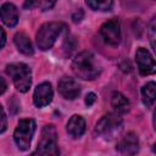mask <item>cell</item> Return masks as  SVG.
<instances>
[{
    "instance_id": "cell-1",
    "label": "cell",
    "mask_w": 156,
    "mask_h": 156,
    "mask_svg": "<svg viewBox=\"0 0 156 156\" xmlns=\"http://www.w3.org/2000/svg\"><path fill=\"white\" fill-rule=\"evenodd\" d=\"M71 67L73 73L84 80H93L101 73V66L90 51H82L77 54Z\"/></svg>"
},
{
    "instance_id": "cell-2",
    "label": "cell",
    "mask_w": 156,
    "mask_h": 156,
    "mask_svg": "<svg viewBox=\"0 0 156 156\" xmlns=\"http://www.w3.org/2000/svg\"><path fill=\"white\" fill-rule=\"evenodd\" d=\"M66 28L62 22H46L44 23L37 32L35 39L37 45L40 50L46 51L52 48L56 39L61 34V32Z\"/></svg>"
},
{
    "instance_id": "cell-3",
    "label": "cell",
    "mask_w": 156,
    "mask_h": 156,
    "mask_svg": "<svg viewBox=\"0 0 156 156\" xmlns=\"http://www.w3.org/2000/svg\"><path fill=\"white\" fill-rule=\"evenodd\" d=\"M6 73L11 77L16 89L21 93H26L29 90L32 84V71L28 65L23 62L10 63L6 66Z\"/></svg>"
},
{
    "instance_id": "cell-4",
    "label": "cell",
    "mask_w": 156,
    "mask_h": 156,
    "mask_svg": "<svg viewBox=\"0 0 156 156\" xmlns=\"http://www.w3.org/2000/svg\"><path fill=\"white\" fill-rule=\"evenodd\" d=\"M121 130H122V118L117 112L107 113L102 116L95 126V133L99 136L108 140L116 138L121 133Z\"/></svg>"
},
{
    "instance_id": "cell-5",
    "label": "cell",
    "mask_w": 156,
    "mask_h": 156,
    "mask_svg": "<svg viewBox=\"0 0 156 156\" xmlns=\"http://www.w3.org/2000/svg\"><path fill=\"white\" fill-rule=\"evenodd\" d=\"M35 129H37V124L35 121L32 118H24L18 122L13 132V140L20 150L26 151L30 147V143L35 133Z\"/></svg>"
},
{
    "instance_id": "cell-6",
    "label": "cell",
    "mask_w": 156,
    "mask_h": 156,
    "mask_svg": "<svg viewBox=\"0 0 156 156\" xmlns=\"http://www.w3.org/2000/svg\"><path fill=\"white\" fill-rule=\"evenodd\" d=\"M33 154L34 155H58L60 154L57 147V134L52 124H48L43 128L40 140L38 143V147Z\"/></svg>"
},
{
    "instance_id": "cell-7",
    "label": "cell",
    "mask_w": 156,
    "mask_h": 156,
    "mask_svg": "<svg viewBox=\"0 0 156 156\" xmlns=\"http://www.w3.org/2000/svg\"><path fill=\"white\" fill-rule=\"evenodd\" d=\"M104 41L111 46H117L121 41V24L117 18H111L100 28Z\"/></svg>"
},
{
    "instance_id": "cell-8",
    "label": "cell",
    "mask_w": 156,
    "mask_h": 156,
    "mask_svg": "<svg viewBox=\"0 0 156 156\" xmlns=\"http://www.w3.org/2000/svg\"><path fill=\"white\" fill-rule=\"evenodd\" d=\"M135 61L141 76H151L156 73V61L146 49L139 48L136 50Z\"/></svg>"
},
{
    "instance_id": "cell-9",
    "label": "cell",
    "mask_w": 156,
    "mask_h": 156,
    "mask_svg": "<svg viewBox=\"0 0 156 156\" xmlns=\"http://www.w3.org/2000/svg\"><path fill=\"white\" fill-rule=\"evenodd\" d=\"M58 93L67 100H74L80 94L79 83L71 77H62L58 80Z\"/></svg>"
},
{
    "instance_id": "cell-10",
    "label": "cell",
    "mask_w": 156,
    "mask_h": 156,
    "mask_svg": "<svg viewBox=\"0 0 156 156\" xmlns=\"http://www.w3.org/2000/svg\"><path fill=\"white\" fill-rule=\"evenodd\" d=\"M54 98V91L51 88V84L48 82H44L41 84H39L33 94V102L37 107H44L48 106Z\"/></svg>"
},
{
    "instance_id": "cell-11",
    "label": "cell",
    "mask_w": 156,
    "mask_h": 156,
    "mask_svg": "<svg viewBox=\"0 0 156 156\" xmlns=\"http://www.w3.org/2000/svg\"><path fill=\"white\" fill-rule=\"evenodd\" d=\"M118 152L123 155H134L139 151V138L135 133H127L117 145Z\"/></svg>"
},
{
    "instance_id": "cell-12",
    "label": "cell",
    "mask_w": 156,
    "mask_h": 156,
    "mask_svg": "<svg viewBox=\"0 0 156 156\" xmlns=\"http://www.w3.org/2000/svg\"><path fill=\"white\" fill-rule=\"evenodd\" d=\"M0 12H1V20H2L4 24H6L10 28H12L17 24L20 16H18V10L13 4H11V2L2 4Z\"/></svg>"
},
{
    "instance_id": "cell-13",
    "label": "cell",
    "mask_w": 156,
    "mask_h": 156,
    "mask_svg": "<svg viewBox=\"0 0 156 156\" xmlns=\"http://www.w3.org/2000/svg\"><path fill=\"white\" fill-rule=\"evenodd\" d=\"M66 130L72 138H76V139L80 138L85 132V121H84V118L79 115H73L67 122Z\"/></svg>"
},
{
    "instance_id": "cell-14",
    "label": "cell",
    "mask_w": 156,
    "mask_h": 156,
    "mask_svg": "<svg viewBox=\"0 0 156 156\" xmlns=\"http://www.w3.org/2000/svg\"><path fill=\"white\" fill-rule=\"evenodd\" d=\"M13 41H15V45L18 49L20 52H22L23 55H27V56L33 55V52H34L33 44H32L30 39L24 33H22V32L16 33L15 38H13Z\"/></svg>"
},
{
    "instance_id": "cell-15",
    "label": "cell",
    "mask_w": 156,
    "mask_h": 156,
    "mask_svg": "<svg viewBox=\"0 0 156 156\" xmlns=\"http://www.w3.org/2000/svg\"><path fill=\"white\" fill-rule=\"evenodd\" d=\"M111 105L115 110V112H117L118 115H124L129 111L130 104L129 100L119 91H115L111 96Z\"/></svg>"
},
{
    "instance_id": "cell-16",
    "label": "cell",
    "mask_w": 156,
    "mask_h": 156,
    "mask_svg": "<svg viewBox=\"0 0 156 156\" xmlns=\"http://www.w3.org/2000/svg\"><path fill=\"white\" fill-rule=\"evenodd\" d=\"M141 99L146 107L152 106L156 100V82H149L141 88Z\"/></svg>"
},
{
    "instance_id": "cell-17",
    "label": "cell",
    "mask_w": 156,
    "mask_h": 156,
    "mask_svg": "<svg viewBox=\"0 0 156 156\" xmlns=\"http://www.w3.org/2000/svg\"><path fill=\"white\" fill-rule=\"evenodd\" d=\"M85 2L94 11H110L113 5V0H85Z\"/></svg>"
},
{
    "instance_id": "cell-18",
    "label": "cell",
    "mask_w": 156,
    "mask_h": 156,
    "mask_svg": "<svg viewBox=\"0 0 156 156\" xmlns=\"http://www.w3.org/2000/svg\"><path fill=\"white\" fill-rule=\"evenodd\" d=\"M149 38H150V44L151 48L156 55V24H152L150 30H149Z\"/></svg>"
},
{
    "instance_id": "cell-19",
    "label": "cell",
    "mask_w": 156,
    "mask_h": 156,
    "mask_svg": "<svg viewBox=\"0 0 156 156\" xmlns=\"http://www.w3.org/2000/svg\"><path fill=\"white\" fill-rule=\"evenodd\" d=\"M56 1L57 0H38V6L40 7V10L46 11V10H50L56 4Z\"/></svg>"
},
{
    "instance_id": "cell-20",
    "label": "cell",
    "mask_w": 156,
    "mask_h": 156,
    "mask_svg": "<svg viewBox=\"0 0 156 156\" xmlns=\"http://www.w3.org/2000/svg\"><path fill=\"white\" fill-rule=\"evenodd\" d=\"M95 101H96V95H95L94 93L87 94V96H85V105H87V106H91Z\"/></svg>"
},
{
    "instance_id": "cell-21",
    "label": "cell",
    "mask_w": 156,
    "mask_h": 156,
    "mask_svg": "<svg viewBox=\"0 0 156 156\" xmlns=\"http://www.w3.org/2000/svg\"><path fill=\"white\" fill-rule=\"evenodd\" d=\"M1 110H2V124H1V133H4L6 130V127H7V118H6V113H5V110L4 107L1 106Z\"/></svg>"
},
{
    "instance_id": "cell-22",
    "label": "cell",
    "mask_w": 156,
    "mask_h": 156,
    "mask_svg": "<svg viewBox=\"0 0 156 156\" xmlns=\"http://www.w3.org/2000/svg\"><path fill=\"white\" fill-rule=\"evenodd\" d=\"M82 17H83V11L79 9V10H78V12H76V13L73 15V17H72V18H73V21H74V22H79Z\"/></svg>"
},
{
    "instance_id": "cell-23",
    "label": "cell",
    "mask_w": 156,
    "mask_h": 156,
    "mask_svg": "<svg viewBox=\"0 0 156 156\" xmlns=\"http://www.w3.org/2000/svg\"><path fill=\"white\" fill-rule=\"evenodd\" d=\"M35 4H38V0H26L24 1V7L26 9H32Z\"/></svg>"
},
{
    "instance_id": "cell-24",
    "label": "cell",
    "mask_w": 156,
    "mask_h": 156,
    "mask_svg": "<svg viewBox=\"0 0 156 156\" xmlns=\"http://www.w3.org/2000/svg\"><path fill=\"white\" fill-rule=\"evenodd\" d=\"M1 35H2V38H1V48H4L5 43H6V34H5V30L2 28H1Z\"/></svg>"
},
{
    "instance_id": "cell-25",
    "label": "cell",
    "mask_w": 156,
    "mask_h": 156,
    "mask_svg": "<svg viewBox=\"0 0 156 156\" xmlns=\"http://www.w3.org/2000/svg\"><path fill=\"white\" fill-rule=\"evenodd\" d=\"M0 80H1V83H2V88H1V94H4V93H5V90H6V87H7V85H6L5 78H2V77H1V79H0Z\"/></svg>"
},
{
    "instance_id": "cell-26",
    "label": "cell",
    "mask_w": 156,
    "mask_h": 156,
    "mask_svg": "<svg viewBox=\"0 0 156 156\" xmlns=\"http://www.w3.org/2000/svg\"><path fill=\"white\" fill-rule=\"evenodd\" d=\"M152 123H154V128H155V130H156V108H155V111H154V118H152Z\"/></svg>"
},
{
    "instance_id": "cell-27",
    "label": "cell",
    "mask_w": 156,
    "mask_h": 156,
    "mask_svg": "<svg viewBox=\"0 0 156 156\" xmlns=\"http://www.w3.org/2000/svg\"><path fill=\"white\" fill-rule=\"evenodd\" d=\"M152 151L156 154V144H154V145H152Z\"/></svg>"
}]
</instances>
